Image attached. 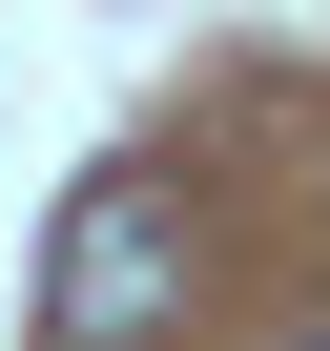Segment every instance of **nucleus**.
<instances>
[{
  "instance_id": "obj_2",
  "label": "nucleus",
  "mask_w": 330,
  "mask_h": 351,
  "mask_svg": "<svg viewBox=\"0 0 330 351\" xmlns=\"http://www.w3.org/2000/svg\"><path fill=\"white\" fill-rule=\"evenodd\" d=\"M289 351H330V330H289Z\"/></svg>"
},
{
  "instance_id": "obj_1",
  "label": "nucleus",
  "mask_w": 330,
  "mask_h": 351,
  "mask_svg": "<svg viewBox=\"0 0 330 351\" xmlns=\"http://www.w3.org/2000/svg\"><path fill=\"white\" fill-rule=\"evenodd\" d=\"M165 289H186V207L144 186V165H103V186H62V248H42V310L62 351H144Z\"/></svg>"
}]
</instances>
